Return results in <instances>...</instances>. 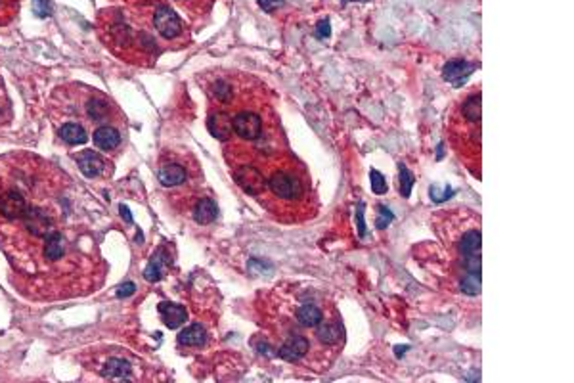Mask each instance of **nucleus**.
Returning <instances> with one entry per match:
<instances>
[{"label": "nucleus", "instance_id": "obj_1", "mask_svg": "<svg viewBox=\"0 0 574 383\" xmlns=\"http://www.w3.org/2000/svg\"><path fill=\"white\" fill-rule=\"evenodd\" d=\"M71 184L37 155L0 157V247L16 273L33 280L29 297H73L102 282L92 236L77 228Z\"/></svg>", "mask_w": 574, "mask_h": 383}, {"label": "nucleus", "instance_id": "obj_2", "mask_svg": "<svg viewBox=\"0 0 574 383\" xmlns=\"http://www.w3.org/2000/svg\"><path fill=\"white\" fill-rule=\"evenodd\" d=\"M98 29L103 43L127 60H134L138 54H154L157 48L154 35L136 29L121 8L102 10L98 16Z\"/></svg>", "mask_w": 574, "mask_h": 383}, {"label": "nucleus", "instance_id": "obj_3", "mask_svg": "<svg viewBox=\"0 0 574 383\" xmlns=\"http://www.w3.org/2000/svg\"><path fill=\"white\" fill-rule=\"evenodd\" d=\"M152 21H154L155 31L161 35L163 39H167V41H174V39H178L184 33V23H182L181 17L176 16L174 10L165 6V4L155 8Z\"/></svg>", "mask_w": 574, "mask_h": 383}, {"label": "nucleus", "instance_id": "obj_4", "mask_svg": "<svg viewBox=\"0 0 574 383\" xmlns=\"http://www.w3.org/2000/svg\"><path fill=\"white\" fill-rule=\"evenodd\" d=\"M232 127H234V132L243 140H257L263 132V121L257 113L240 111L238 115L232 117Z\"/></svg>", "mask_w": 574, "mask_h": 383}, {"label": "nucleus", "instance_id": "obj_5", "mask_svg": "<svg viewBox=\"0 0 574 383\" xmlns=\"http://www.w3.org/2000/svg\"><path fill=\"white\" fill-rule=\"evenodd\" d=\"M268 186L274 192V196L282 197V199H297L303 194L299 180L283 170H276L268 180Z\"/></svg>", "mask_w": 574, "mask_h": 383}, {"label": "nucleus", "instance_id": "obj_6", "mask_svg": "<svg viewBox=\"0 0 574 383\" xmlns=\"http://www.w3.org/2000/svg\"><path fill=\"white\" fill-rule=\"evenodd\" d=\"M234 179L240 184L241 190H243L245 194H249V196H258V194L265 192V177H263V173L258 169H255V167H249V165L238 167L236 173H234Z\"/></svg>", "mask_w": 574, "mask_h": 383}, {"label": "nucleus", "instance_id": "obj_7", "mask_svg": "<svg viewBox=\"0 0 574 383\" xmlns=\"http://www.w3.org/2000/svg\"><path fill=\"white\" fill-rule=\"evenodd\" d=\"M475 69H477V63H473V61L450 60L444 63L442 77H444V81H448L450 85L458 88V86L465 85V81L469 79V75Z\"/></svg>", "mask_w": 574, "mask_h": 383}, {"label": "nucleus", "instance_id": "obj_8", "mask_svg": "<svg viewBox=\"0 0 574 383\" xmlns=\"http://www.w3.org/2000/svg\"><path fill=\"white\" fill-rule=\"evenodd\" d=\"M77 163L81 167V173L88 177V179H94V177H100V175H105L107 173V161L103 159L102 155L98 152H92V150H85L77 155Z\"/></svg>", "mask_w": 574, "mask_h": 383}, {"label": "nucleus", "instance_id": "obj_9", "mask_svg": "<svg viewBox=\"0 0 574 383\" xmlns=\"http://www.w3.org/2000/svg\"><path fill=\"white\" fill-rule=\"evenodd\" d=\"M103 377H110V380H130V374H132V366H130L129 360L119 357H112L107 360H103L100 368H96Z\"/></svg>", "mask_w": 574, "mask_h": 383}, {"label": "nucleus", "instance_id": "obj_10", "mask_svg": "<svg viewBox=\"0 0 574 383\" xmlns=\"http://www.w3.org/2000/svg\"><path fill=\"white\" fill-rule=\"evenodd\" d=\"M207 128H209L211 137L218 138V140H223V142L230 140L232 135H234L232 117L228 113H224V111L213 113V115L209 117V121H207Z\"/></svg>", "mask_w": 574, "mask_h": 383}, {"label": "nucleus", "instance_id": "obj_11", "mask_svg": "<svg viewBox=\"0 0 574 383\" xmlns=\"http://www.w3.org/2000/svg\"><path fill=\"white\" fill-rule=\"evenodd\" d=\"M307 351H309V341H307V337H303V335H293V337H289V340L285 341L282 347H280L278 357L287 360V362H297V360H300V358L307 355Z\"/></svg>", "mask_w": 574, "mask_h": 383}, {"label": "nucleus", "instance_id": "obj_12", "mask_svg": "<svg viewBox=\"0 0 574 383\" xmlns=\"http://www.w3.org/2000/svg\"><path fill=\"white\" fill-rule=\"evenodd\" d=\"M92 140L102 152H113L121 144V132L112 125H102V127L94 128Z\"/></svg>", "mask_w": 574, "mask_h": 383}, {"label": "nucleus", "instance_id": "obj_13", "mask_svg": "<svg viewBox=\"0 0 574 383\" xmlns=\"http://www.w3.org/2000/svg\"><path fill=\"white\" fill-rule=\"evenodd\" d=\"M157 175H159V182L167 188L178 186V184H182V182L186 180V177H188L186 167L181 165V163H165V165L159 167V173H157Z\"/></svg>", "mask_w": 574, "mask_h": 383}, {"label": "nucleus", "instance_id": "obj_14", "mask_svg": "<svg viewBox=\"0 0 574 383\" xmlns=\"http://www.w3.org/2000/svg\"><path fill=\"white\" fill-rule=\"evenodd\" d=\"M159 315L163 318V322L167 328L171 330H176L181 328L182 324L186 322V308L182 305H176V303H159Z\"/></svg>", "mask_w": 574, "mask_h": 383}, {"label": "nucleus", "instance_id": "obj_15", "mask_svg": "<svg viewBox=\"0 0 574 383\" xmlns=\"http://www.w3.org/2000/svg\"><path fill=\"white\" fill-rule=\"evenodd\" d=\"M60 138L65 142V144H85L88 140V135H86V128L81 125V123H75V121H68L63 123L60 128Z\"/></svg>", "mask_w": 574, "mask_h": 383}, {"label": "nucleus", "instance_id": "obj_16", "mask_svg": "<svg viewBox=\"0 0 574 383\" xmlns=\"http://www.w3.org/2000/svg\"><path fill=\"white\" fill-rule=\"evenodd\" d=\"M216 204H214L211 197H203L199 199L194 207V219H196L197 224H211V222L216 219Z\"/></svg>", "mask_w": 574, "mask_h": 383}, {"label": "nucleus", "instance_id": "obj_17", "mask_svg": "<svg viewBox=\"0 0 574 383\" xmlns=\"http://www.w3.org/2000/svg\"><path fill=\"white\" fill-rule=\"evenodd\" d=\"M207 341L205 330L199 324H192L188 328H184L178 335V343L184 347H201Z\"/></svg>", "mask_w": 574, "mask_h": 383}, {"label": "nucleus", "instance_id": "obj_18", "mask_svg": "<svg viewBox=\"0 0 574 383\" xmlns=\"http://www.w3.org/2000/svg\"><path fill=\"white\" fill-rule=\"evenodd\" d=\"M480 247H482V236H480V232L479 230H469V232H465L462 236L458 249H460V253H462L463 257H469L480 255Z\"/></svg>", "mask_w": 574, "mask_h": 383}, {"label": "nucleus", "instance_id": "obj_19", "mask_svg": "<svg viewBox=\"0 0 574 383\" xmlns=\"http://www.w3.org/2000/svg\"><path fill=\"white\" fill-rule=\"evenodd\" d=\"M462 115L469 123L479 125L480 117H482V98H480V94H473L462 104Z\"/></svg>", "mask_w": 574, "mask_h": 383}, {"label": "nucleus", "instance_id": "obj_20", "mask_svg": "<svg viewBox=\"0 0 574 383\" xmlns=\"http://www.w3.org/2000/svg\"><path fill=\"white\" fill-rule=\"evenodd\" d=\"M316 335L324 345H337L343 337V330L334 322H324L316 328Z\"/></svg>", "mask_w": 574, "mask_h": 383}, {"label": "nucleus", "instance_id": "obj_21", "mask_svg": "<svg viewBox=\"0 0 574 383\" xmlns=\"http://www.w3.org/2000/svg\"><path fill=\"white\" fill-rule=\"evenodd\" d=\"M295 316L307 328H316L318 324L322 322V311L316 305H300Z\"/></svg>", "mask_w": 574, "mask_h": 383}, {"label": "nucleus", "instance_id": "obj_22", "mask_svg": "<svg viewBox=\"0 0 574 383\" xmlns=\"http://www.w3.org/2000/svg\"><path fill=\"white\" fill-rule=\"evenodd\" d=\"M480 288H482V282H480V274H471L467 273L460 280V290L465 295H479Z\"/></svg>", "mask_w": 574, "mask_h": 383}, {"label": "nucleus", "instance_id": "obj_23", "mask_svg": "<svg viewBox=\"0 0 574 383\" xmlns=\"http://www.w3.org/2000/svg\"><path fill=\"white\" fill-rule=\"evenodd\" d=\"M17 14V0H0V26L10 23Z\"/></svg>", "mask_w": 574, "mask_h": 383}, {"label": "nucleus", "instance_id": "obj_24", "mask_svg": "<svg viewBox=\"0 0 574 383\" xmlns=\"http://www.w3.org/2000/svg\"><path fill=\"white\" fill-rule=\"evenodd\" d=\"M213 94L218 102H223V104L230 102V98H232L230 83H226V81H223V79H218L213 86Z\"/></svg>", "mask_w": 574, "mask_h": 383}, {"label": "nucleus", "instance_id": "obj_25", "mask_svg": "<svg viewBox=\"0 0 574 383\" xmlns=\"http://www.w3.org/2000/svg\"><path fill=\"white\" fill-rule=\"evenodd\" d=\"M369 179H371V192H373L376 196H383V194H387V180H385V177L379 173V170H376V169L369 170Z\"/></svg>", "mask_w": 574, "mask_h": 383}, {"label": "nucleus", "instance_id": "obj_26", "mask_svg": "<svg viewBox=\"0 0 574 383\" xmlns=\"http://www.w3.org/2000/svg\"><path fill=\"white\" fill-rule=\"evenodd\" d=\"M398 173H400V192H402L404 197H410L411 186H413V177L410 175V170L406 169L404 163L398 165Z\"/></svg>", "mask_w": 574, "mask_h": 383}, {"label": "nucleus", "instance_id": "obj_27", "mask_svg": "<svg viewBox=\"0 0 574 383\" xmlns=\"http://www.w3.org/2000/svg\"><path fill=\"white\" fill-rule=\"evenodd\" d=\"M454 194H455V190H452L450 186H446L440 190L437 184H433V186L429 188V196H431V199H433L435 204H442V202H446V199H450Z\"/></svg>", "mask_w": 574, "mask_h": 383}, {"label": "nucleus", "instance_id": "obj_28", "mask_svg": "<svg viewBox=\"0 0 574 383\" xmlns=\"http://www.w3.org/2000/svg\"><path fill=\"white\" fill-rule=\"evenodd\" d=\"M161 264H163V261L159 259V257H155V259H152V263L147 264L146 273H144V276H146V280L150 282H157L161 276H163V273H161Z\"/></svg>", "mask_w": 574, "mask_h": 383}, {"label": "nucleus", "instance_id": "obj_29", "mask_svg": "<svg viewBox=\"0 0 574 383\" xmlns=\"http://www.w3.org/2000/svg\"><path fill=\"white\" fill-rule=\"evenodd\" d=\"M393 221H394L393 211H391L389 207H379V217H378V221H376V228L378 230L389 228V224H391Z\"/></svg>", "mask_w": 574, "mask_h": 383}, {"label": "nucleus", "instance_id": "obj_30", "mask_svg": "<svg viewBox=\"0 0 574 383\" xmlns=\"http://www.w3.org/2000/svg\"><path fill=\"white\" fill-rule=\"evenodd\" d=\"M463 268L467 273L471 274H480V268H482V263H480V255H469L463 257Z\"/></svg>", "mask_w": 574, "mask_h": 383}, {"label": "nucleus", "instance_id": "obj_31", "mask_svg": "<svg viewBox=\"0 0 574 383\" xmlns=\"http://www.w3.org/2000/svg\"><path fill=\"white\" fill-rule=\"evenodd\" d=\"M10 117V104L8 98H6V92H4V86H2V81H0V125Z\"/></svg>", "mask_w": 574, "mask_h": 383}, {"label": "nucleus", "instance_id": "obj_32", "mask_svg": "<svg viewBox=\"0 0 574 383\" xmlns=\"http://www.w3.org/2000/svg\"><path fill=\"white\" fill-rule=\"evenodd\" d=\"M364 209H366V205L358 204L356 205V224H358V234H360V238H366V222H364Z\"/></svg>", "mask_w": 574, "mask_h": 383}, {"label": "nucleus", "instance_id": "obj_33", "mask_svg": "<svg viewBox=\"0 0 574 383\" xmlns=\"http://www.w3.org/2000/svg\"><path fill=\"white\" fill-rule=\"evenodd\" d=\"M316 39H322V41H326V39H329V35H331V23H329V19H324V21H320L316 26Z\"/></svg>", "mask_w": 574, "mask_h": 383}, {"label": "nucleus", "instance_id": "obj_34", "mask_svg": "<svg viewBox=\"0 0 574 383\" xmlns=\"http://www.w3.org/2000/svg\"><path fill=\"white\" fill-rule=\"evenodd\" d=\"M258 6L265 10L266 14H272L274 10L282 8L283 4H285V0H257Z\"/></svg>", "mask_w": 574, "mask_h": 383}, {"label": "nucleus", "instance_id": "obj_35", "mask_svg": "<svg viewBox=\"0 0 574 383\" xmlns=\"http://www.w3.org/2000/svg\"><path fill=\"white\" fill-rule=\"evenodd\" d=\"M132 291H134V286H132V284H127L125 288H121L119 295H130Z\"/></svg>", "mask_w": 574, "mask_h": 383}, {"label": "nucleus", "instance_id": "obj_36", "mask_svg": "<svg viewBox=\"0 0 574 383\" xmlns=\"http://www.w3.org/2000/svg\"><path fill=\"white\" fill-rule=\"evenodd\" d=\"M404 351H408V345H402V347H394V353H396V357H402Z\"/></svg>", "mask_w": 574, "mask_h": 383}, {"label": "nucleus", "instance_id": "obj_37", "mask_svg": "<svg viewBox=\"0 0 574 383\" xmlns=\"http://www.w3.org/2000/svg\"><path fill=\"white\" fill-rule=\"evenodd\" d=\"M345 2H352V0H345ZM354 2H369V0H354Z\"/></svg>", "mask_w": 574, "mask_h": 383}, {"label": "nucleus", "instance_id": "obj_38", "mask_svg": "<svg viewBox=\"0 0 574 383\" xmlns=\"http://www.w3.org/2000/svg\"><path fill=\"white\" fill-rule=\"evenodd\" d=\"M178 2H184V0H178Z\"/></svg>", "mask_w": 574, "mask_h": 383}]
</instances>
